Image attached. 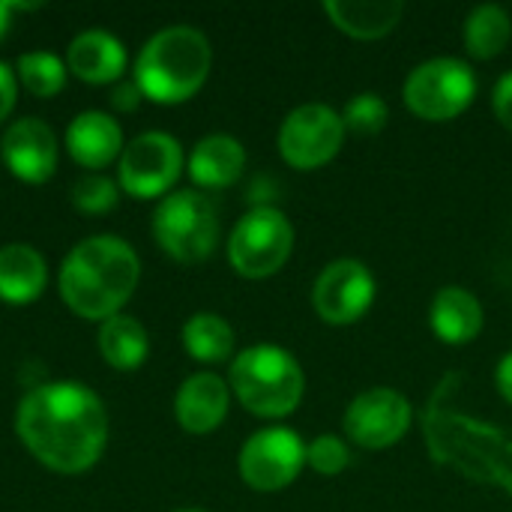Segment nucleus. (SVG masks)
Wrapping results in <instances>:
<instances>
[{
    "mask_svg": "<svg viewBox=\"0 0 512 512\" xmlns=\"http://www.w3.org/2000/svg\"><path fill=\"white\" fill-rule=\"evenodd\" d=\"M15 432L24 447L57 474L93 468L108 444L102 399L78 381H48L18 402Z\"/></svg>",
    "mask_w": 512,
    "mask_h": 512,
    "instance_id": "1",
    "label": "nucleus"
},
{
    "mask_svg": "<svg viewBox=\"0 0 512 512\" xmlns=\"http://www.w3.org/2000/svg\"><path fill=\"white\" fill-rule=\"evenodd\" d=\"M138 276L141 264L126 240L114 234L87 237L63 258L60 297L75 315L87 321H108L120 315L138 285Z\"/></svg>",
    "mask_w": 512,
    "mask_h": 512,
    "instance_id": "2",
    "label": "nucleus"
},
{
    "mask_svg": "<svg viewBox=\"0 0 512 512\" xmlns=\"http://www.w3.org/2000/svg\"><path fill=\"white\" fill-rule=\"evenodd\" d=\"M213 63L207 36L189 24L165 27L147 39L135 60V84L153 102L177 105L195 96Z\"/></svg>",
    "mask_w": 512,
    "mask_h": 512,
    "instance_id": "3",
    "label": "nucleus"
},
{
    "mask_svg": "<svg viewBox=\"0 0 512 512\" xmlns=\"http://www.w3.org/2000/svg\"><path fill=\"white\" fill-rule=\"evenodd\" d=\"M228 384L249 414L267 420L288 417L306 390L300 363L279 345H252L240 351L231 363Z\"/></svg>",
    "mask_w": 512,
    "mask_h": 512,
    "instance_id": "4",
    "label": "nucleus"
},
{
    "mask_svg": "<svg viewBox=\"0 0 512 512\" xmlns=\"http://www.w3.org/2000/svg\"><path fill=\"white\" fill-rule=\"evenodd\" d=\"M156 243L180 264H201L219 243V216L207 195L183 189L159 201L153 213Z\"/></svg>",
    "mask_w": 512,
    "mask_h": 512,
    "instance_id": "5",
    "label": "nucleus"
},
{
    "mask_svg": "<svg viewBox=\"0 0 512 512\" xmlns=\"http://www.w3.org/2000/svg\"><path fill=\"white\" fill-rule=\"evenodd\" d=\"M477 96V75L459 57H435L420 63L405 81V105L429 123L459 117Z\"/></svg>",
    "mask_w": 512,
    "mask_h": 512,
    "instance_id": "6",
    "label": "nucleus"
},
{
    "mask_svg": "<svg viewBox=\"0 0 512 512\" xmlns=\"http://www.w3.org/2000/svg\"><path fill=\"white\" fill-rule=\"evenodd\" d=\"M294 249L291 222L273 207L249 210L228 237V261L246 279H267L285 267Z\"/></svg>",
    "mask_w": 512,
    "mask_h": 512,
    "instance_id": "7",
    "label": "nucleus"
},
{
    "mask_svg": "<svg viewBox=\"0 0 512 512\" xmlns=\"http://www.w3.org/2000/svg\"><path fill=\"white\" fill-rule=\"evenodd\" d=\"M345 141L342 114L330 105L309 102L294 108L279 129V153L297 171H315L327 165Z\"/></svg>",
    "mask_w": 512,
    "mask_h": 512,
    "instance_id": "8",
    "label": "nucleus"
},
{
    "mask_svg": "<svg viewBox=\"0 0 512 512\" xmlns=\"http://www.w3.org/2000/svg\"><path fill=\"white\" fill-rule=\"evenodd\" d=\"M306 465V444L294 429L273 426L255 432L240 450V477L255 492H279L291 486Z\"/></svg>",
    "mask_w": 512,
    "mask_h": 512,
    "instance_id": "9",
    "label": "nucleus"
},
{
    "mask_svg": "<svg viewBox=\"0 0 512 512\" xmlns=\"http://www.w3.org/2000/svg\"><path fill=\"white\" fill-rule=\"evenodd\" d=\"M183 171V150L168 132H144L120 153V189L132 198L165 195Z\"/></svg>",
    "mask_w": 512,
    "mask_h": 512,
    "instance_id": "10",
    "label": "nucleus"
},
{
    "mask_svg": "<svg viewBox=\"0 0 512 512\" xmlns=\"http://www.w3.org/2000/svg\"><path fill=\"white\" fill-rule=\"evenodd\" d=\"M375 303V276L357 258H339L321 270L312 288V306L321 321L345 327L360 321Z\"/></svg>",
    "mask_w": 512,
    "mask_h": 512,
    "instance_id": "11",
    "label": "nucleus"
},
{
    "mask_svg": "<svg viewBox=\"0 0 512 512\" xmlns=\"http://www.w3.org/2000/svg\"><path fill=\"white\" fill-rule=\"evenodd\" d=\"M345 435L363 450H387L411 429V405L390 387L360 393L345 411Z\"/></svg>",
    "mask_w": 512,
    "mask_h": 512,
    "instance_id": "12",
    "label": "nucleus"
},
{
    "mask_svg": "<svg viewBox=\"0 0 512 512\" xmlns=\"http://www.w3.org/2000/svg\"><path fill=\"white\" fill-rule=\"evenodd\" d=\"M6 168L24 183H45L57 168V141L45 120L21 117L15 120L0 141Z\"/></svg>",
    "mask_w": 512,
    "mask_h": 512,
    "instance_id": "13",
    "label": "nucleus"
},
{
    "mask_svg": "<svg viewBox=\"0 0 512 512\" xmlns=\"http://www.w3.org/2000/svg\"><path fill=\"white\" fill-rule=\"evenodd\" d=\"M177 420L192 435L213 432L228 414V384L213 372H198L183 381L174 399Z\"/></svg>",
    "mask_w": 512,
    "mask_h": 512,
    "instance_id": "14",
    "label": "nucleus"
},
{
    "mask_svg": "<svg viewBox=\"0 0 512 512\" xmlns=\"http://www.w3.org/2000/svg\"><path fill=\"white\" fill-rule=\"evenodd\" d=\"M69 156L84 168H105L123 153V129L105 111H81L66 129Z\"/></svg>",
    "mask_w": 512,
    "mask_h": 512,
    "instance_id": "15",
    "label": "nucleus"
},
{
    "mask_svg": "<svg viewBox=\"0 0 512 512\" xmlns=\"http://www.w3.org/2000/svg\"><path fill=\"white\" fill-rule=\"evenodd\" d=\"M69 72L90 84H108L117 81L126 69V48L123 42L108 30H84L69 42L66 51Z\"/></svg>",
    "mask_w": 512,
    "mask_h": 512,
    "instance_id": "16",
    "label": "nucleus"
},
{
    "mask_svg": "<svg viewBox=\"0 0 512 512\" xmlns=\"http://www.w3.org/2000/svg\"><path fill=\"white\" fill-rule=\"evenodd\" d=\"M429 324L441 342L468 345L483 330V306L471 291L450 285V288H441L435 294L432 309H429Z\"/></svg>",
    "mask_w": 512,
    "mask_h": 512,
    "instance_id": "17",
    "label": "nucleus"
},
{
    "mask_svg": "<svg viewBox=\"0 0 512 512\" xmlns=\"http://www.w3.org/2000/svg\"><path fill=\"white\" fill-rule=\"evenodd\" d=\"M246 168V150L234 135H207L189 156V177L207 189H225L237 183Z\"/></svg>",
    "mask_w": 512,
    "mask_h": 512,
    "instance_id": "18",
    "label": "nucleus"
},
{
    "mask_svg": "<svg viewBox=\"0 0 512 512\" xmlns=\"http://www.w3.org/2000/svg\"><path fill=\"white\" fill-rule=\"evenodd\" d=\"M324 12L354 39H381L396 30L405 6L399 0H327Z\"/></svg>",
    "mask_w": 512,
    "mask_h": 512,
    "instance_id": "19",
    "label": "nucleus"
},
{
    "mask_svg": "<svg viewBox=\"0 0 512 512\" xmlns=\"http://www.w3.org/2000/svg\"><path fill=\"white\" fill-rule=\"evenodd\" d=\"M45 258L27 243H9L0 249V300L30 303L45 291Z\"/></svg>",
    "mask_w": 512,
    "mask_h": 512,
    "instance_id": "20",
    "label": "nucleus"
},
{
    "mask_svg": "<svg viewBox=\"0 0 512 512\" xmlns=\"http://www.w3.org/2000/svg\"><path fill=\"white\" fill-rule=\"evenodd\" d=\"M99 351L102 357L108 360V366L114 369H138L144 360H147V351H150V339H147V330L129 318V315H114L108 321H102V330H99Z\"/></svg>",
    "mask_w": 512,
    "mask_h": 512,
    "instance_id": "21",
    "label": "nucleus"
},
{
    "mask_svg": "<svg viewBox=\"0 0 512 512\" xmlns=\"http://www.w3.org/2000/svg\"><path fill=\"white\" fill-rule=\"evenodd\" d=\"M512 39V18L504 6L483 3L465 21V48L477 60L498 57Z\"/></svg>",
    "mask_w": 512,
    "mask_h": 512,
    "instance_id": "22",
    "label": "nucleus"
},
{
    "mask_svg": "<svg viewBox=\"0 0 512 512\" xmlns=\"http://www.w3.org/2000/svg\"><path fill=\"white\" fill-rule=\"evenodd\" d=\"M183 345L198 363H225L234 351V330L213 312H198L183 327Z\"/></svg>",
    "mask_w": 512,
    "mask_h": 512,
    "instance_id": "23",
    "label": "nucleus"
},
{
    "mask_svg": "<svg viewBox=\"0 0 512 512\" xmlns=\"http://www.w3.org/2000/svg\"><path fill=\"white\" fill-rule=\"evenodd\" d=\"M18 78L33 96H54L66 84V63L51 51H27L18 57Z\"/></svg>",
    "mask_w": 512,
    "mask_h": 512,
    "instance_id": "24",
    "label": "nucleus"
},
{
    "mask_svg": "<svg viewBox=\"0 0 512 512\" xmlns=\"http://www.w3.org/2000/svg\"><path fill=\"white\" fill-rule=\"evenodd\" d=\"M72 204H75V210H81L87 216H102V213L114 210V204H117V183L96 171L84 174L72 186Z\"/></svg>",
    "mask_w": 512,
    "mask_h": 512,
    "instance_id": "25",
    "label": "nucleus"
},
{
    "mask_svg": "<svg viewBox=\"0 0 512 512\" xmlns=\"http://www.w3.org/2000/svg\"><path fill=\"white\" fill-rule=\"evenodd\" d=\"M390 108L378 93H357L342 114L345 129L357 132V135H378L387 126Z\"/></svg>",
    "mask_w": 512,
    "mask_h": 512,
    "instance_id": "26",
    "label": "nucleus"
},
{
    "mask_svg": "<svg viewBox=\"0 0 512 512\" xmlns=\"http://www.w3.org/2000/svg\"><path fill=\"white\" fill-rule=\"evenodd\" d=\"M348 462H351V453H348L345 441L336 435H321L306 447V465L318 474L336 477L348 468Z\"/></svg>",
    "mask_w": 512,
    "mask_h": 512,
    "instance_id": "27",
    "label": "nucleus"
},
{
    "mask_svg": "<svg viewBox=\"0 0 512 512\" xmlns=\"http://www.w3.org/2000/svg\"><path fill=\"white\" fill-rule=\"evenodd\" d=\"M492 105H495V114L501 120L504 129L512 132V72L501 75V81L495 84V93H492Z\"/></svg>",
    "mask_w": 512,
    "mask_h": 512,
    "instance_id": "28",
    "label": "nucleus"
},
{
    "mask_svg": "<svg viewBox=\"0 0 512 512\" xmlns=\"http://www.w3.org/2000/svg\"><path fill=\"white\" fill-rule=\"evenodd\" d=\"M15 93H18V78L15 72L0 60V123L9 117L12 105H15Z\"/></svg>",
    "mask_w": 512,
    "mask_h": 512,
    "instance_id": "29",
    "label": "nucleus"
},
{
    "mask_svg": "<svg viewBox=\"0 0 512 512\" xmlns=\"http://www.w3.org/2000/svg\"><path fill=\"white\" fill-rule=\"evenodd\" d=\"M141 87L135 84V81H120L117 87H114V93H111V105L117 108V111H135L138 105H141Z\"/></svg>",
    "mask_w": 512,
    "mask_h": 512,
    "instance_id": "30",
    "label": "nucleus"
},
{
    "mask_svg": "<svg viewBox=\"0 0 512 512\" xmlns=\"http://www.w3.org/2000/svg\"><path fill=\"white\" fill-rule=\"evenodd\" d=\"M495 381H498L501 396H504V399L512 405V351L510 354H504V360L498 363V375H495Z\"/></svg>",
    "mask_w": 512,
    "mask_h": 512,
    "instance_id": "31",
    "label": "nucleus"
},
{
    "mask_svg": "<svg viewBox=\"0 0 512 512\" xmlns=\"http://www.w3.org/2000/svg\"><path fill=\"white\" fill-rule=\"evenodd\" d=\"M18 9H36V3H15V0H0V39L6 36L9 30V21H12V12Z\"/></svg>",
    "mask_w": 512,
    "mask_h": 512,
    "instance_id": "32",
    "label": "nucleus"
},
{
    "mask_svg": "<svg viewBox=\"0 0 512 512\" xmlns=\"http://www.w3.org/2000/svg\"><path fill=\"white\" fill-rule=\"evenodd\" d=\"M174 512H204V510H195V507H189V510H174Z\"/></svg>",
    "mask_w": 512,
    "mask_h": 512,
    "instance_id": "33",
    "label": "nucleus"
}]
</instances>
